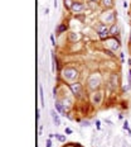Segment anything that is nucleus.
Instances as JSON below:
<instances>
[{
	"instance_id": "1",
	"label": "nucleus",
	"mask_w": 131,
	"mask_h": 147,
	"mask_svg": "<svg viewBox=\"0 0 131 147\" xmlns=\"http://www.w3.org/2000/svg\"><path fill=\"white\" fill-rule=\"evenodd\" d=\"M62 75H63V77H64L66 80L72 81L78 77V71L76 69H72V67H67V69H64L62 71Z\"/></svg>"
},
{
	"instance_id": "2",
	"label": "nucleus",
	"mask_w": 131,
	"mask_h": 147,
	"mask_svg": "<svg viewBox=\"0 0 131 147\" xmlns=\"http://www.w3.org/2000/svg\"><path fill=\"white\" fill-rule=\"evenodd\" d=\"M100 84H101V77H100V75L93 74V75L90 76V79H88V85H90V88L91 89L98 88Z\"/></svg>"
},
{
	"instance_id": "3",
	"label": "nucleus",
	"mask_w": 131,
	"mask_h": 147,
	"mask_svg": "<svg viewBox=\"0 0 131 147\" xmlns=\"http://www.w3.org/2000/svg\"><path fill=\"white\" fill-rule=\"evenodd\" d=\"M97 33H98V36L101 39H105V38H107L110 34V29L106 27V24H100V25H97Z\"/></svg>"
},
{
	"instance_id": "4",
	"label": "nucleus",
	"mask_w": 131,
	"mask_h": 147,
	"mask_svg": "<svg viewBox=\"0 0 131 147\" xmlns=\"http://www.w3.org/2000/svg\"><path fill=\"white\" fill-rule=\"evenodd\" d=\"M71 90L74 95H80L81 91H82V86H81L80 82H73V84H71Z\"/></svg>"
},
{
	"instance_id": "5",
	"label": "nucleus",
	"mask_w": 131,
	"mask_h": 147,
	"mask_svg": "<svg viewBox=\"0 0 131 147\" xmlns=\"http://www.w3.org/2000/svg\"><path fill=\"white\" fill-rule=\"evenodd\" d=\"M101 100H102V93H100V91L93 93V95H92V103L98 105V104L101 103Z\"/></svg>"
},
{
	"instance_id": "6",
	"label": "nucleus",
	"mask_w": 131,
	"mask_h": 147,
	"mask_svg": "<svg viewBox=\"0 0 131 147\" xmlns=\"http://www.w3.org/2000/svg\"><path fill=\"white\" fill-rule=\"evenodd\" d=\"M83 8H85V5H83L82 3H73V5L71 9H72L73 12L78 13V12H82V10H83Z\"/></svg>"
},
{
	"instance_id": "7",
	"label": "nucleus",
	"mask_w": 131,
	"mask_h": 147,
	"mask_svg": "<svg viewBox=\"0 0 131 147\" xmlns=\"http://www.w3.org/2000/svg\"><path fill=\"white\" fill-rule=\"evenodd\" d=\"M110 88L115 90L117 88V76L116 75H111V80H110Z\"/></svg>"
},
{
	"instance_id": "8",
	"label": "nucleus",
	"mask_w": 131,
	"mask_h": 147,
	"mask_svg": "<svg viewBox=\"0 0 131 147\" xmlns=\"http://www.w3.org/2000/svg\"><path fill=\"white\" fill-rule=\"evenodd\" d=\"M118 32H120L118 25H117V24H112V27L110 28V34H111V36H117Z\"/></svg>"
},
{
	"instance_id": "9",
	"label": "nucleus",
	"mask_w": 131,
	"mask_h": 147,
	"mask_svg": "<svg viewBox=\"0 0 131 147\" xmlns=\"http://www.w3.org/2000/svg\"><path fill=\"white\" fill-rule=\"evenodd\" d=\"M51 114H52V118H53V122H54V124H56V125H59V124H61V119H59L58 114H57L54 110H52Z\"/></svg>"
},
{
	"instance_id": "10",
	"label": "nucleus",
	"mask_w": 131,
	"mask_h": 147,
	"mask_svg": "<svg viewBox=\"0 0 131 147\" xmlns=\"http://www.w3.org/2000/svg\"><path fill=\"white\" fill-rule=\"evenodd\" d=\"M56 109L58 110L59 113H62L63 116H66V110H64V108H63V105H62L61 102H56Z\"/></svg>"
},
{
	"instance_id": "11",
	"label": "nucleus",
	"mask_w": 131,
	"mask_h": 147,
	"mask_svg": "<svg viewBox=\"0 0 131 147\" xmlns=\"http://www.w3.org/2000/svg\"><path fill=\"white\" fill-rule=\"evenodd\" d=\"M109 46L112 48V50H114V51H117V50L120 48V43H118L117 41H110Z\"/></svg>"
},
{
	"instance_id": "12",
	"label": "nucleus",
	"mask_w": 131,
	"mask_h": 147,
	"mask_svg": "<svg viewBox=\"0 0 131 147\" xmlns=\"http://www.w3.org/2000/svg\"><path fill=\"white\" fill-rule=\"evenodd\" d=\"M69 39H71L72 42H76V41L80 39V34L76 33V32H71V33H69Z\"/></svg>"
},
{
	"instance_id": "13",
	"label": "nucleus",
	"mask_w": 131,
	"mask_h": 147,
	"mask_svg": "<svg viewBox=\"0 0 131 147\" xmlns=\"http://www.w3.org/2000/svg\"><path fill=\"white\" fill-rule=\"evenodd\" d=\"M102 5L105 8H111L114 5V0H102Z\"/></svg>"
},
{
	"instance_id": "14",
	"label": "nucleus",
	"mask_w": 131,
	"mask_h": 147,
	"mask_svg": "<svg viewBox=\"0 0 131 147\" xmlns=\"http://www.w3.org/2000/svg\"><path fill=\"white\" fill-rule=\"evenodd\" d=\"M39 93H40V102H42V105H44V95H43V88H42V86L39 88Z\"/></svg>"
},
{
	"instance_id": "15",
	"label": "nucleus",
	"mask_w": 131,
	"mask_h": 147,
	"mask_svg": "<svg viewBox=\"0 0 131 147\" xmlns=\"http://www.w3.org/2000/svg\"><path fill=\"white\" fill-rule=\"evenodd\" d=\"M72 5H73V3L71 1V0H64V7H67V8H72Z\"/></svg>"
},
{
	"instance_id": "16",
	"label": "nucleus",
	"mask_w": 131,
	"mask_h": 147,
	"mask_svg": "<svg viewBox=\"0 0 131 147\" xmlns=\"http://www.w3.org/2000/svg\"><path fill=\"white\" fill-rule=\"evenodd\" d=\"M54 136H56V137H57L61 142H64V141H66V136H62V134H54Z\"/></svg>"
},
{
	"instance_id": "17",
	"label": "nucleus",
	"mask_w": 131,
	"mask_h": 147,
	"mask_svg": "<svg viewBox=\"0 0 131 147\" xmlns=\"http://www.w3.org/2000/svg\"><path fill=\"white\" fill-rule=\"evenodd\" d=\"M52 71L54 72V70H56V66H54V64H56V60H54V55H52Z\"/></svg>"
},
{
	"instance_id": "18",
	"label": "nucleus",
	"mask_w": 131,
	"mask_h": 147,
	"mask_svg": "<svg viewBox=\"0 0 131 147\" xmlns=\"http://www.w3.org/2000/svg\"><path fill=\"white\" fill-rule=\"evenodd\" d=\"M66 28H67L66 25H59V27H58V32L61 33V32H63V30H66Z\"/></svg>"
},
{
	"instance_id": "19",
	"label": "nucleus",
	"mask_w": 131,
	"mask_h": 147,
	"mask_svg": "<svg viewBox=\"0 0 131 147\" xmlns=\"http://www.w3.org/2000/svg\"><path fill=\"white\" fill-rule=\"evenodd\" d=\"M124 128L129 131V123H127V122H125V123H124ZM129 133H130V131H129Z\"/></svg>"
},
{
	"instance_id": "20",
	"label": "nucleus",
	"mask_w": 131,
	"mask_h": 147,
	"mask_svg": "<svg viewBox=\"0 0 131 147\" xmlns=\"http://www.w3.org/2000/svg\"><path fill=\"white\" fill-rule=\"evenodd\" d=\"M82 125H86V127H90V122H82Z\"/></svg>"
},
{
	"instance_id": "21",
	"label": "nucleus",
	"mask_w": 131,
	"mask_h": 147,
	"mask_svg": "<svg viewBox=\"0 0 131 147\" xmlns=\"http://www.w3.org/2000/svg\"><path fill=\"white\" fill-rule=\"evenodd\" d=\"M47 147H52V142H51V140L47 141Z\"/></svg>"
},
{
	"instance_id": "22",
	"label": "nucleus",
	"mask_w": 131,
	"mask_h": 147,
	"mask_svg": "<svg viewBox=\"0 0 131 147\" xmlns=\"http://www.w3.org/2000/svg\"><path fill=\"white\" fill-rule=\"evenodd\" d=\"M66 133H67V134H71V133H72V131H71L69 128H66Z\"/></svg>"
},
{
	"instance_id": "23",
	"label": "nucleus",
	"mask_w": 131,
	"mask_h": 147,
	"mask_svg": "<svg viewBox=\"0 0 131 147\" xmlns=\"http://www.w3.org/2000/svg\"><path fill=\"white\" fill-rule=\"evenodd\" d=\"M51 41H52V43H53V44H56V43H54V37H53V36H51Z\"/></svg>"
},
{
	"instance_id": "24",
	"label": "nucleus",
	"mask_w": 131,
	"mask_h": 147,
	"mask_svg": "<svg viewBox=\"0 0 131 147\" xmlns=\"http://www.w3.org/2000/svg\"><path fill=\"white\" fill-rule=\"evenodd\" d=\"M124 8H127V1L126 0H124Z\"/></svg>"
},
{
	"instance_id": "25",
	"label": "nucleus",
	"mask_w": 131,
	"mask_h": 147,
	"mask_svg": "<svg viewBox=\"0 0 131 147\" xmlns=\"http://www.w3.org/2000/svg\"><path fill=\"white\" fill-rule=\"evenodd\" d=\"M54 7L57 8V0H54Z\"/></svg>"
},
{
	"instance_id": "26",
	"label": "nucleus",
	"mask_w": 131,
	"mask_h": 147,
	"mask_svg": "<svg viewBox=\"0 0 131 147\" xmlns=\"http://www.w3.org/2000/svg\"><path fill=\"white\" fill-rule=\"evenodd\" d=\"M129 76H130V82H131V71H130V75H129Z\"/></svg>"
},
{
	"instance_id": "27",
	"label": "nucleus",
	"mask_w": 131,
	"mask_h": 147,
	"mask_svg": "<svg viewBox=\"0 0 131 147\" xmlns=\"http://www.w3.org/2000/svg\"><path fill=\"white\" fill-rule=\"evenodd\" d=\"M91 1H97V0H91Z\"/></svg>"
},
{
	"instance_id": "28",
	"label": "nucleus",
	"mask_w": 131,
	"mask_h": 147,
	"mask_svg": "<svg viewBox=\"0 0 131 147\" xmlns=\"http://www.w3.org/2000/svg\"><path fill=\"white\" fill-rule=\"evenodd\" d=\"M130 38H131V34H130Z\"/></svg>"
}]
</instances>
